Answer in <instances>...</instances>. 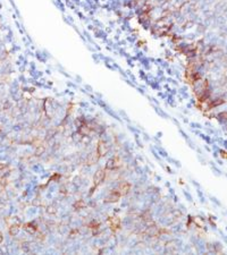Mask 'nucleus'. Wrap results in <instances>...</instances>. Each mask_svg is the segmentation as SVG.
Wrapping results in <instances>:
<instances>
[{
	"mask_svg": "<svg viewBox=\"0 0 227 255\" xmlns=\"http://www.w3.org/2000/svg\"><path fill=\"white\" fill-rule=\"evenodd\" d=\"M105 178V172L102 170H98L96 174H94V177H93V181L96 185H99L102 183V180Z\"/></svg>",
	"mask_w": 227,
	"mask_h": 255,
	"instance_id": "f257e3e1",
	"label": "nucleus"
},
{
	"mask_svg": "<svg viewBox=\"0 0 227 255\" xmlns=\"http://www.w3.org/2000/svg\"><path fill=\"white\" fill-rule=\"evenodd\" d=\"M96 152L99 153V155H105L106 153L108 152V145L106 144L104 141L99 142V145L96 147Z\"/></svg>",
	"mask_w": 227,
	"mask_h": 255,
	"instance_id": "f03ea898",
	"label": "nucleus"
},
{
	"mask_svg": "<svg viewBox=\"0 0 227 255\" xmlns=\"http://www.w3.org/2000/svg\"><path fill=\"white\" fill-rule=\"evenodd\" d=\"M118 166H119V163H118V161H117V159H116V158H113V159H110L109 161L107 162L106 168H107V169L113 170V169H115L116 167H118Z\"/></svg>",
	"mask_w": 227,
	"mask_h": 255,
	"instance_id": "7ed1b4c3",
	"label": "nucleus"
},
{
	"mask_svg": "<svg viewBox=\"0 0 227 255\" xmlns=\"http://www.w3.org/2000/svg\"><path fill=\"white\" fill-rule=\"evenodd\" d=\"M119 196H121V194H118L117 192H111L110 195L106 197V201L107 202H116L119 200Z\"/></svg>",
	"mask_w": 227,
	"mask_h": 255,
	"instance_id": "20e7f679",
	"label": "nucleus"
},
{
	"mask_svg": "<svg viewBox=\"0 0 227 255\" xmlns=\"http://www.w3.org/2000/svg\"><path fill=\"white\" fill-rule=\"evenodd\" d=\"M130 189H131V185H130L128 183H123V184H121V186H119V191H121V194H123V195L127 194Z\"/></svg>",
	"mask_w": 227,
	"mask_h": 255,
	"instance_id": "39448f33",
	"label": "nucleus"
},
{
	"mask_svg": "<svg viewBox=\"0 0 227 255\" xmlns=\"http://www.w3.org/2000/svg\"><path fill=\"white\" fill-rule=\"evenodd\" d=\"M99 153L96 152V153H92L90 157H89V159H87V163L89 164H93V163H96V161H98V159H99Z\"/></svg>",
	"mask_w": 227,
	"mask_h": 255,
	"instance_id": "423d86ee",
	"label": "nucleus"
},
{
	"mask_svg": "<svg viewBox=\"0 0 227 255\" xmlns=\"http://www.w3.org/2000/svg\"><path fill=\"white\" fill-rule=\"evenodd\" d=\"M109 222L111 223V227H115V228H118L119 227V225H121V219L118 218V217H113V218H110L109 219Z\"/></svg>",
	"mask_w": 227,
	"mask_h": 255,
	"instance_id": "0eeeda50",
	"label": "nucleus"
},
{
	"mask_svg": "<svg viewBox=\"0 0 227 255\" xmlns=\"http://www.w3.org/2000/svg\"><path fill=\"white\" fill-rule=\"evenodd\" d=\"M1 239H2V237H1V235H0V242H1Z\"/></svg>",
	"mask_w": 227,
	"mask_h": 255,
	"instance_id": "6e6552de",
	"label": "nucleus"
}]
</instances>
